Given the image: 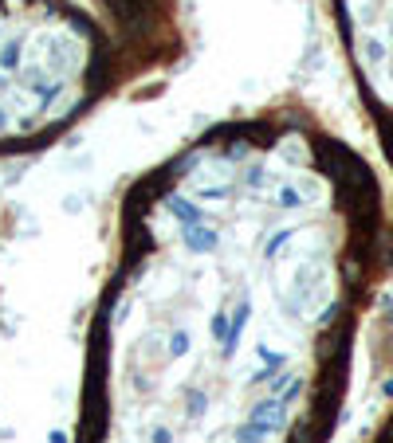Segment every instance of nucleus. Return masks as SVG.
I'll list each match as a JSON object with an SVG mask.
<instances>
[{"label":"nucleus","instance_id":"1","mask_svg":"<svg viewBox=\"0 0 393 443\" xmlns=\"http://www.w3.org/2000/svg\"><path fill=\"white\" fill-rule=\"evenodd\" d=\"M111 28L75 0H0V157L36 153L118 86Z\"/></svg>","mask_w":393,"mask_h":443},{"label":"nucleus","instance_id":"2","mask_svg":"<svg viewBox=\"0 0 393 443\" xmlns=\"http://www.w3.org/2000/svg\"><path fill=\"white\" fill-rule=\"evenodd\" d=\"M102 8H107V20H111V36L118 44V32L126 36V48H158L161 44V24H165V4L170 0H98Z\"/></svg>","mask_w":393,"mask_h":443}]
</instances>
